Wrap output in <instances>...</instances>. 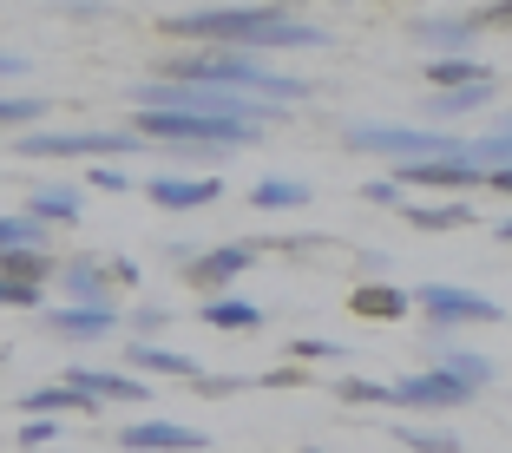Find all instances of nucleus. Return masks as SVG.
Masks as SVG:
<instances>
[{
	"instance_id": "nucleus-45",
	"label": "nucleus",
	"mask_w": 512,
	"mask_h": 453,
	"mask_svg": "<svg viewBox=\"0 0 512 453\" xmlns=\"http://www.w3.org/2000/svg\"><path fill=\"white\" fill-rule=\"evenodd\" d=\"M0 362H7V348H0Z\"/></svg>"
},
{
	"instance_id": "nucleus-17",
	"label": "nucleus",
	"mask_w": 512,
	"mask_h": 453,
	"mask_svg": "<svg viewBox=\"0 0 512 453\" xmlns=\"http://www.w3.org/2000/svg\"><path fill=\"white\" fill-rule=\"evenodd\" d=\"M20 414H27V421H60V414H99V401H92V394H79V388H66V381H53V388H27L14 401Z\"/></svg>"
},
{
	"instance_id": "nucleus-19",
	"label": "nucleus",
	"mask_w": 512,
	"mask_h": 453,
	"mask_svg": "<svg viewBox=\"0 0 512 453\" xmlns=\"http://www.w3.org/2000/svg\"><path fill=\"white\" fill-rule=\"evenodd\" d=\"M434 368H440V375H453L467 394L493 388V362H486L480 348H460V342H440V335H434Z\"/></svg>"
},
{
	"instance_id": "nucleus-27",
	"label": "nucleus",
	"mask_w": 512,
	"mask_h": 453,
	"mask_svg": "<svg viewBox=\"0 0 512 453\" xmlns=\"http://www.w3.org/2000/svg\"><path fill=\"white\" fill-rule=\"evenodd\" d=\"M480 106H493V86H460V92H434V99H427L434 119H467V112H480Z\"/></svg>"
},
{
	"instance_id": "nucleus-4",
	"label": "nucleus",
	"mask_w": 512,
	"mask_h": 453,
	"mask_svg": "<svg viewBox=\"0 0 512 453\" xmlns=\"http://www.w3.org/2000/svg\"><path fill=\"white\" fill-rule=\"evenodd\" d=\"M342 145L348 151H375V158H394V165H427V158H467L473 138L414 132V125H348Z\"/></svg>"
},
{
	"instance_id": "nucleus-30",
	"label": "nucleus",
	"mask_w": 512,
	"mask_h": 453,
	"mask_svg": "<svg viewBox=\"0 0 512 453\" xmlns=\"http://www.w3.org/2000/svg\"><path fill=\"white\" fill-rule=\"evenodd\" d=\"M394 434H401V447H414V453H460V440H453L447 427H414V421H401Z\"/></svg>"
},
{
	"instance_id": "nucleus-2",
	"label": "nucleus",
	"mask_w": 512,
	"mask_h": 453,
	"mask_svg": "<svg viewBox=\"0 0 512 453\" xmlns=\"http://www.w3.org/2000/svg\"><path fill=\"white\" fill-rule=\"evenodd\" d=\"M165 79L184 86H224V92H250V99H270V106H309L316 86L309 79H289L276 66H263V53H230V46H184L165 60Z\"/></svg>"
},
{
	"instance_id": "nucleus-13",
	"label": "nucleus",
	"mask_w": 512,
	"mask_h": 453,
	"mask_svg": "<svg viewBox=\"0 0 512 453\" xmlns=\"http://www.w3.org/2000/svg\"><path fill=\"white\" fill-rule=\"evenodd\" d=\"M401 191H427V184H434V191H480L486 184V171L473 165V158H427V165H401Z\"/></svg>"
},
{
	"instance_id": "nucleus-31",
	"label": "nucleus",
	"mask_w": 512,
	"mask_h": 453,
	"mask_svg": "<svg viewBox=\"0 0 512 453\" xmlns=\"http://www.w3.org/2000/svg\"><path fill=\"white\" fill-rule=\"evenodd\" d=\"M348 348L342 342H322V335H296V342H289V362L296 368H316V362H342Z\"/></svg>"
},
{
	"instance_id": "nucleus-40",
	"label": "nucleus",
	"mask_w": 512,
	"mask_h": 453,
	"mask_svg": "<svg viewBox=\"0 0 512 453\" xmlns=\"http://www.w3.org/2000/svg\"><path fill=\"white\" fill-rule=\"evenodd\" d=\"M486 27H512V0H493V7H480Z\"/></svg>"
},
{
	"instance_id": "nucleus-37",
	"label": "nucleus",
	"mask_w": 512,
	"mask_h": 453,
	"mask_svg": "<svg viewBox=\"0 0 512 453\" xmlns=\"http://www.w3.org/2000/svg\"><path fill=\"white\" fill-rule=\"evenodd\" d=\"M256 388H302V368L283 362V368H270V375H256Z\"/></svg>"
},
{
	"instance_id": "nucleus-25",
	"label": "nucleus",
	"mask_w": 512,
	"mask_h": 453,
	"mask_svg": "<svg viewBox=\"0 0 512 453\" xmlns=\"http://www.w3.org/2000/svg\"><path fill=\"white\" fill-rule=\"evenodd\" d=\"M46 119L40 92H0V132H33Z\"/></svg>"
},
{
	"instance_id": "nucleus-14",
	"label": "nucleus",
	"mask_w": 512,
	"mask_h": 453,
	"mask_svg": "<svg viewBox=\"0 0 512 453\" xmlns=\"http://www.w3.org/2000/svg\"><path fill=\"white\" fill-rule=\"evenodd\" d=\"M119 355H125V375H138V381L171 375V381H191V388L204 381V368H197L184 348H165V342H132V348H119Z\"/></svg>"
},
{
	"instance_id": "nucleus-35",
	"label": "nucleus",
	"mask_w": 512,
	"mask_h": 453,
	"mask_svg": "<svg viewBox=\"0 0 512 453\" xmlns=\"http://www.w3.org/2000/svg\"><path fill=\"white\" fill-rule=\"evenodd\" d=\"M86 184H92V191H132V178H125L119 165H92V171H86Z\"/></svg>"
},
{
	"instance_id": "nucleus-26",
	"label": "nucleus",
	"mask_w": 512,
	"mask_h": 453,
	"mask_svg": "<svg viewBox=\"0 0 512 453\" xmlns=\"http://www.w3.org/2000/svg\"><path fill=\"white\" fill-rule=\"evenodd\" d=\"M335 401H348V408H394V381L342 375V381H335Z\"/></svg>"
},
{
	"instance_id": "nucleus-29",
	"label": "nucleus",
	"mask_w": 512,
	"mask_h": 453,
	"mask_svg": "<svg viewBox=\"0 0 512 453\" xmlns=\"http://www.w3.org/2000/svg\"><path fill=\"white\" fill-rule=\"evenodd\" d=\"M7 250H46V224H33L27 211H7L0 217V257Z\"/></svg>"
},
{
	"instance_id": "nucleus-28",
	"label": "nucleus",
	"mask_w": 512,
	"mask_h": 453,
	"mask_svg": "<svg viewBox=\"0 0 512 453\" xmlns=\"http://www.w3.org/2000/svg\"><path fill=\"white\" fill-rule=\"evenodd\" d=\"M427 79H434L440 92H460V86H493V73H486L480 60H434V66H427Z\"/></svg>"
},
{
	"instance_id": "nucleus-18",
	"label": "nucleus",
	"mask_w": 512,
	"mask_h": 453,
	"mask_svg": "<svg viewBox=\"0 0 512 453\" xmlns=\"http://www.w3.org/2000/svg\"><path fill=\"white\" fill-rule=\"evenodd\" d=\"M20 211H27L33 224L60 230V224H79V217H86V197H79L73 184H40V191H27V204H20Z\"/></svg>"
},
{
	"instance_id": "nucleus-15",
	"label": "nucleus",
	"mask_w": 512,
	"mask_h": 453,
	"mask_svg": "<svg viewBox=\"0 0 512 453\" xmlns=\"http://www.w3.org/2000/svg\"><path fill=\"white\" fill-rule=\"evenodd\" d=\"M66 388L92 394L99 408H106V401H151V388H145L138 375H125V368H86V362L66 368Z\"/></svg>"
},
{
	"instance_id": "nucleus-33",
	"label": "nucleus",
	"mask_w": 512,
	"mask_h": 453,
	"mask_svg": "<svg viewBox=\"0 0 512 453\" xmlns=\"http://www.w3.org/2000/svg\"><path fill=\"white\" fill-rule=\"evenodd\" d=\"M40 289H27V283H7V276H0V309H40Z\"/></svg>"
},
{
	"instance_id": "nucleus-44",
	"label": "nucleus",
	"mask_w": 512,
	"mask_h": 453,
	"mask_svg": "<svg viewBox=\"0 0 512 453\" xmlns=\"http://www.w3.org/2000/svg\"><path fill=\"white\" fill-rule=\"evenodd\" d=\"M499 243H512V217H506V224H499Z\"/></svg>"
},
{
	"instance_id": "nucleus-43",
	"label": "nucleus",
	"mask_w": 512,
	"mask_h": 453,
	"mask_svg": "<svg viewBox=\"0 0 512 453\" xmlns=\"http://www.w3.org/2000/svg\"><path fill=\"white\" fill-rule=\"evenodd\" d=\"M486 184H493V191H506V197H512V171H493V178H486Z\"/></svg>"
},
{
	"instance_id": "nucleus-32",
	"label": "nucleus",
	"mask_w": 512,
	"mask_h": 453,
	"mask_svg": "<svg viewBox=\"0 0 512 453\" xmlns=\"http://www.w3.org/2000/svg\"><path fill=\"white\" fill-rule=\"evenodd\" d=\"M171 322V309H158V302H145V309H132V342H151V335Z\"/></svg>"
},
{
	"instance_id": "nucleus-1",
	"label": "nucleus",
	"mask_w": 512,
	"mask_h": 453,
	"mask_svg": "<svg viewBox=\"0 0 512 453\" xmlns=\"http://www.w3.org/2000/svg\"><path fill=\"white\" fill-rule=\"evenodd\" d=\"M165 40L184 46H230V53H276V46H329L316 20L289 7H178L158 20Z\"/></svg>"
},
{
	"instance_id": "nucleus-20",
	"label": "nucleus",
	"mask_w": 512,
	"mask_h": 453,
	"mask_svg": "<svg viewBox=\"0 0 512 453\" xmlns=\"http://www.w3.org/2000/svg\"><path fill=\"white\" fill-rule=\"evenodd\" d=\"M407 309H414V289H394V283H362L348 296V316L362 322H407Z\"/></svg>"
},
{
	"instance_id": "nucleus-38",
	"label": "nucleus",
	"mask_w": 512,
	"mask_h": 453,
	"mask_svg": "<svg viewBox=\"0 0 512 453\" xmlns=\"http://www.w3.org/2000/svg\"><path fill=\"white\" fill-rule=\"evenodd\" d=\"M106 263H112V283H119V289L138 283V263H132V257H106Z\"/></svg>"
},
{
	"instance_id": "nucleus-16",
	"label": "nucleus",
	"mask_w": 512,
	"mask_h": 453,
	"mask_svg": "<svg viewBox=\"0 0 512 453\" xmlns=\"http://www.w3.org/2000/svg\"><path fill=\"white\" fill-rule=\"evenodd\" d=\"M40 322L60 335V342H106L125 316H119V309H86V302H66V309H46Z\"/></svg>"
},
{
	"instance_id": "nucleus-11",
	"label": "nucleus",
	"mask_w": 512,
	"mask_h": 453,
	"mask_svg": "<svg viewBox=\"0 0 512 453\" xmlns=\"http://www.w3.org/2000/svg\"><path fill=\"white\" fill-rule=\"evenodd\" d=\"M486 33L480 7H467V14H440V20H414V40L434 53V60H473V40Z\"/></svg>"
},
{
	"instance_id": "nucleus-46",
	"label": "nucleus",
	"mask_w": 512,
	"mask_h": 453,
	"mask_svg": "<svg viewBox=\"0 0 512 453\" xmlns=\"http://www.w3.org/2000/svg\"><path fill=\"white\" fill-rule=\"evenodd\" d=\"M302 453H316V447H302Z\"/></svg>"
},
{
	"instance_id": "nucleus-22",
	"label": "nucleus",
	"mask_w": 512,
	"mask_h": 453,
	"mask_svg": "<svg viewBox=\"0 0 512 453\" xmlns=\"http://www.w3.org/2000/svg\"><path fill=\"white\" fill-rule=\"evenodd\" d=\"M467 158L486 171V178H493V171H512V112H506V119H493L480 138H473V145H467Z\"/></svg>"
},
{
	"instance_id": "nucleus-12",
	"label": "nucleus",
	"mask_w": 512,
	"mask_h": 453,
	"mask_svg": "<svg viewBox=\"0 0 512 453\" xmlns=\"http://www.w3.org/2000/svg\"><path fill=\"white\" fill-rule=\"evenodd\" d=\"M145 197L158 211H211L224 197V184L211 171H165V178H145Z\"/></svg>"
},
{
	"instance_id": "nucleus-9",
	"label": "nucleus",
	"mask_w": 512,
	"mask_h": 453,
	"mask_svg": "<svg viewBox=\"0 0 512 453\" xmlns=\"http://www.w3.org/2000/svg\"><path fill=\"white\" fill-rule=\"evenodd\" d=\"M119 447L125 453H211V434L184 421H125Z\"/></svg>"
},
{
	"instance_id": "nucleus-8",
	"label": "nucleus",
	"mask_w": 512,
	"mask_h": 453,
	"mask_svg": "<svg viewBox=\"0 0 512 453\" xmlns=\"http://www.w3.org/2000/svg\"><path fill=\"white\" fill-rule=\"evenodd\" d=\"M60 296L86 302V309H119V283H112V263L92 257V250H73V257H60Z\"/></svg>"
},
{
	"instance_id": "nucleus-41",
	"label": "nucleus",
	"mask_w": 512,
	"mask_h": 453,
	"mask_svg": "<svg viewBox=\"0 0 512 453\" xmlns=\"http://www.w3.org/2000/svg\"><path fill=\"white\" fill-rule=\"evenodd\" d=\"M99 14H106L99 0H73V7H66V20H79V27H86V20H99Z\"/></svg>"
},
{
	"instance_id": "nucleus-39",
	"label": "nucleus",
	"mask_w": 512,
	"mask_h": 453,
	"mask_svg": "<svg viewBox=\"0 0 512 453\" xmlns=\"http://www.w3.org/2000/svg\"><path fill=\"white\" fill-rule=\"evenodd\" d=\"M197 388H204V394H237V388H243V375H204Z\"/></svg>"
},
{
	"instance_id": "nucleus-3",
	"label": "nucleus",
	"mask_w": 512,
	"mask_h": 453,
	"mask_svg": "<svg viewBox=\"0 0 512 453\" xmlns=\"http://www.w3.org/2000/svg\"><path fill=\"white\" fill-rule=\"evenodd\" d=\"M145 145H165V151H217V158H230V151L256 145L263 132H250V125H230V119H191V112H138L132 125Z\"/></svg>"
},
{
	"instance_id": "nucleus-10",
	"label": "nucleus",
	"mask_w": 512,
	"mask_h": 453,
	"mask_svg": "<svg viewBox=\"0 0 512 453\" xmlns=\"http://www.w3.org/2000/svg\"><path fill=\"white\" fill-rule=\"evenodd\" d=\"M467 401L473 394L453 375H440V368H421V375L394 381V408H407V414H447V408H467Z\"/></svg>"
},
{
	"instance_id": "nucleus-21",
	"label": "nucleus",
	"mask_w": 512,
	"mask_h": 453,
	"mask_svg": "<svg viewBox=\"0 0 512 453\" xmlns=\"http://www.w3.org/2000/svg\"><path fill=\"white\" fill-rule=\"evenodd\" d=\"M197 322H204V329H224V335H250V329H263V302L211 296V302H197Z\"/></svg>"
},
{
	"instance_id": "nucleus-36",
	"label": "nucleus",
	"mask_w": 512,
	"mask_h": 453,
	"mask_svg": "<svg viewBox=\"0 0 512 453\" xmlns=\"http://www.w3.org/2000/svg\"><path fill=\"white\" fill-rule=\"evenodd\" d=\"M362 197H368V204H381V211H394V204H401V184L375 178V184H362Z\"/></svg>"
},
{
	"instance_id": "nucleus-6",
	"label": "nucleus",
	"mask_w": 512,
	"mask_h": 453,
	"mask_svg": "<svg viewBox=\"0 0 512 453\" xmlns=\"http://www.w3.org/2000/svg\"><path fill=\"white\" fill-rule=\"evenodd\" d=\"M414 309L434 322L440 342H447L453 329H493V322L506 316L493 296H480V289H453V283H421L414 289Z\"/></svg>"
},
{
	"instance_id": "nucleus-23",
	"label": "nucleus",
	"mask_w": 512,
	"mask_h": 453,
	"mask_svg": "<svg viewBox=\"0 0 512 453\" xmlns=\"http://www.w3.org/2000/svg\"><path fill=\"white\" fill-rule=\"evenodd\" d=\"M401 217L414 230H460V224H473V204L467 197H447V204H401Z\"/></svg>"
},
{
	"instance_id": "nucleus-34",
	"label": "nucleus",
	"mask_w": 512,
	"mask_h": 453,
	"mask_svg": "<svg viewBox=\"0 0 512 453\" xmlns=\"http://www.w3.org/2000/svg\"><path fill=\"white\" fill-rule=\"evenodd\" d=\"M53 434H60V421H20V453L53 447Z\"/></svg>"
},
{
	"instance_id": "nucleus-24",
	"label": "nucleus",
	"mask_w": 512,
	"mask_h": 453,
	"mask_svg": "<svg viewBox=\"0 0 512 453\" xmlns=\"http://www.w3.org/2000/svg\"><path fill=\"white\" fill-rule=\"evenodd\" d=\"M309 184L302 178H263V184H250V204L256 211H302V204H309Z\"/></svg>"
},
{
	"instance_id": "nucleus-42",
	"label": "nucleus",
	"mask_w": 512,
	"mask_h": 453,
	"mask_svg": "<svg viewBox=\"0 0 512 453\" xmlns=\"http://www.w3.org/2000/svg\"><path fill=\"white\" fill-rule=\"evenodd\" d=\"M27 73V60H20V53H7V46H0V79H20Z\"/></svg>"
},
{
	"instance_id": "nucleus-5",
	"label": "nucleus",
	"mask_w": 512,
	"mask_h": 453,
	"mask_svg": "<svg viewBox=\"0 0 512 453\" xmlns=\"http://www.w3.org/2000/svg\"><path fill=\"white\" fill-rule=\"evenodd\" d=\"M14 158H92V165H112V158H132L145 151L138 132H20L7 138Z\"/></svg>"
},
{
	"instance_id": "nucleus-7",
	"label": "nucleus",
	"mask_w": 512,
	"mask_h": 453,
	"mask_svg": "<svg viewBox=\"0 0 512 453\" xmlns=\"http://www.w3.org/2000/svg\"><path fill=\"white\" fill-rule=\"evenodd\" d=\"M263 257L256 243H211V250H197L191 270H184V283L197 289V296L211 302V296H230V283H243V270Z\"/></svg>"
}]
</instances>
